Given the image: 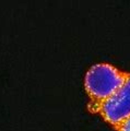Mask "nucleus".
Wrapping results in <instances>:
<instances>
[{
  "instance_id": "obj_2",
  "label": "nucleus",
  "mask_w": 130,
  "mask_h": 131,
  "mask_svg": "<svg viewBox=\"0 0 130 131\" xmlns=\"http://www.w3.org/2000/svg\"><path fill=\"white\" fill-rule=\"evenodd\" d=\"M113 126L130 117V73H127L126 80L117 91L105 101L93 106Z\"/></svg>"
},
{
  "instance_id": "obj_3",
  "label": "nucleus",
  "mask_w": 130,
  "mask_h": 131,
  "mask_svg": "<svg viewBox=\"0 0 130 131\" xmlns=\"http://www.w3.org/2000/svg\"><path fill=\"white\" fill-rule=\"evenodd\" d=\"M115 128H116V131H130V117L125 119L124 121H121Z\"/></svg>"
},
{
  "instance_id": "obj_1",
  "label": "nucleus",
  "mask_w": 130,
  "mask_h": 131,
  "mask_svg": "<svg viewBox=\"0 0 130 131\" xmlns=\"http://www.w3.org/2000/svg\"><path fill=\"white\" fill-rule=\"evenodd\" d=\"M127 73L108 63H97L85 74V90L95 104L105 101L118 90L126 80Z\"/></svg>"
}]
</instances>
